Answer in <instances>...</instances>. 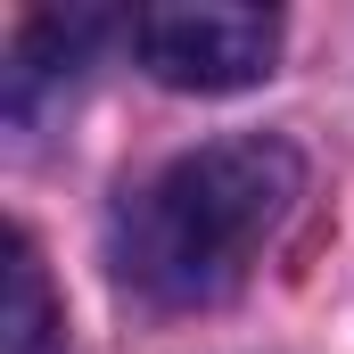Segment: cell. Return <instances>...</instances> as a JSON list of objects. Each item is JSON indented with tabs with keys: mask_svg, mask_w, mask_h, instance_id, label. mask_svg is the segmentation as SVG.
Wrapping results in <instances>:
<instances>
[{
	"mask_svg": "<svg viewBox=\"0 0 354 354\" xmlns=\"http://www.w3.org/2000/svg\"><path fill=\"white\" fill-rule=\"evenodd\" d=\"M0 354H66V313L50 297L41 248L25 231H8V272H0Z\"/></svg>",
	"mask_w": 354,
	"mask_h": 354,
	"instance_id": "cell-3",
	"label": "cell"
},
{
	"mask_svg": "<svg viewBox=\"0 0 354 354\" xmlns=\"http://www.w3.org/2000/svg\"><path fill=\"white\" fill-rule=\"evenodd\" d=\"M91 33H99V17H33L17 33V50H8V115L17 124L41 107V91L58 83V75H75V58L91 50Z\"/></svg>",
	"mask_w": 354,
	"mask_h": 354,
	"instance_id": "cell-4",
	"label": "cell"
},
{
	"mask_svg": "<svg viewBox=\"0 0 354 354\" xmlns=\"http://www.w3.org/2000/svg\"><path fill=\"white\" fill-rule=\"evenodd\" d=\"M297 189H305V165L272 132L181 149L165 174H149L124 198V214H115V272L165 313L223 305L264 264L280 223L297 214Z\"/></svg>",
	"mask_w": 354,
	"mask_h": 354,
	"instance_id": "cell-1",
	"label": "cell"
},
{
	"mask_svg": "<svg viewBox=\"0 0 354 354\" xmlns=\"http://www.w3.org/2000/svg\"><path fill=\"white\" fill-rule=\"evenodd\" d=\"M132 50L165 91H248L280 58V17L248 0H157L132 17Z\"/></svg>",
	"mask_w": 354,
	"mask_h": 354,
	"instance_id": "cell-2",
	"label": "cell"
}]
</instances>
